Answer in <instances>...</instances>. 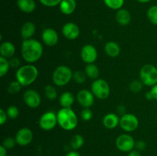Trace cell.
Instances as JSON below:
<instances>
[{
    "instance_id": "bcb514c9",
    "label": "cell",
    "mask_w": 157,
    "mask_h": 156,
    "mask_svg": "<svg viewBox=\"0 0 157 156\" xmlns=\"http://www.w3.org/2000/svg\"><path fill=\"white\" fill-rule=\"evenodd\" d=\"M137 2H139L140 3H148L150 2H151L152 0H136Z\"/></svg>"
},
{
    "instance_id": "c3c4849f",
    "label": "cell",
    "mask_w": 157,
    "mask_h": 156,
    "mask_svg": "<svg viewBox=\"0 0 157 156\" xmlns=\"http://www.w3.org/2000/svg\"><path fill=\"white\" fill-rule=\"evenodd\" d=\"M10 156H15V155H10Z\"/></svg>"
},
{
    "instance_id": "5b68a950",
    "label": "cell",
    "mask_w": 157,
    "mask_h": 156,
    "mask_svg": "<svg viewBox=\"0 0 157 156\" xmlns=\"http://www.w3.org/2000/svg\"><path fill=\"white\" fill-rule=\"evenodd\" d=\"M140 79L144 85L153 87L157 84V67L153 64H147L140 70Z\"/></svg>"
},
{
    "instance_id": "7402d4cb",
    "label": "cell",
    "mask_w": 157,
    "mask_h": 156,
    "mask_svg": "<svg viewBox=\"0 0 157 156\" xmlns=\"http://www.w3.org/2000/svg\"><path fill=\"white\" fill-rule=\"evenodd\" d=\"M104 51L110 58H116L121 53V47L117 42L110 41L106 43L104 45Z\"/></svg>"
},
{
    "instance_id": "ba28073f",
    "label": "cell",
    "mask_w": 157,
    "mask_h": 156,
    "mask_svg": "<svg viewBox=\"0 0 157 156\" xmlns=\"http://www.w3.org/2000/svg\"><path fill=\"white\" fill-rule=\"evenodd\" d=\"M117 148L118 150L123 152H130V151L134 149L136 142L135 139L130 134H121L116 139Z\"/></svg>"
},
{
    "instance_id": "8fae6325",
    "label": "cell",
    "mask_w": 157,
    "mask_h": 156,
    "mask_svg": "<svg viewBox=\"0 0 157 156\" xmlns=\"http://www.w3.org/2000/svg\"><path fill=\"white\" fill-rule=\"evenodd\" d=\"M80 55H81V58L83 62L85 64H94L98 57V50L92 44H85L81 47Z\"/></svg>"
},
{
    "instance_id": "f1b7e54d",
    "label": "cell",
    "mask_w": 157,
    "mask_h": 156,
    "mask_svg": "<svg viewBox=\"0 0 157 156\" xmlns=\"http://www.w3.org/2000/svg\"><path fill=\"white\" fill-rule=\"evenodd\" d=\"M10 69L9 59L0 56V76L3 77L6 76Z\"/></svg>"
},
{
    "instance_id": "30bf717a",
    "label": "cell",
    "mask_w": 157,
    "mask_h": 156,
    "mask_svg": "<svg viewBox=\"0 0 157 156\" xmlns=\"http://www.w3.org/2000/svg\"><path fill=\"white\" fill-rule=\"evenodd\" d=\"M23 101L29 108L36 109L41 105V95L36 90L33 89H29L23 93Z\"/></svg>"
},
{
    "instance_id": "5bb4252c",
    "label": "cell",
    "mask_w": 157,
    "mask_h": 156,
    "mask_svg": "<svg viewBox=\"0 0 157 156\" xmlns=\"http://www.w3.org/2000/svg\"><path fill=\"white\" fill-rule=\"evenodd\" d=\"M41 40L45 45L48 47H54L58 44L59 36L55 29L52 28H47L41 33Z\"/></svg>"
},
{
    "instance_id": "d6986e66",
    "label": "cell",
    "mask_w": 157,
    "mask_h": 156,
    "mask_svg": "<svg viewBox=\"0 0 157 156\" xmlns=\"http://www.w3.org/2000/svg\"><path fill=\"white\" fill-rule=\"evenodd\" d=\"M116 21L122 26L128 25L131 21V14L127 9H121L116 13Z\"/></svg>"
},
{
    "instance_id": "ffe728a7",
    "label": "cell",
    "mask_w": 157,
    "mask_h": 156,
    "mask_svg": "<svg viewBox=\"0 0 157 156\" xmlns=\"http://www.w3.org/2000/svg\"><path fill=\"white\" fill-rule=\"evenodd\" d=\"M77 7L76 0H62L59 5L60 11L62 14L66 15L74 13Z\"/></svg>"
},
{
    "instance_id": "52a82bcc",
    "label": "cell",
    "mask_w": 157,
    "mask_h": 156,
    "mask_svg": "<svg viewBox=\"0 0 157 156\" xmlns=\"http://www.w3.org/2000/svg\"><path fill=\"white\" fill-rule=\"evenodd\" d=\"M57 124H58L57 113H54L53 111H48L43 113L38 121L39 127L44 131H51L55 128Z\"/></svg>"
},
{
    "instance_id": "1f68e13d",
    "label": "cell",
    "mask_w": 157,
    "mask_h": 156,
    "mask_svg": "<svg viewBox=\"0 0 157 156\" xmlns=\"http://www.w3.org/2000/svg\"><path fill=\"white\" fill-rule=\"evenodd\" d=\"M143 87H144V84L141 82V80H134L131 81L129 85V88H130V91L133 93H139L142 90Z\"/></svg>"
},
{
    "instance_id": "836d02e7",
    "label": "cell",
    "mask_w": 157,
    "mask_h": 156,
    "mask_svg": "<svg viewBox=\"0 0 157 156\" xmlns=\"http://www.w3.org/2000/svg\"><path fill=\"white\" fill-rule=\"evenodd\" d=\"M93 117V112L90 108H84L81 113V118L83 121L88 122Z\"/></svg>"
},
{
    "instance_id": "f35d334b",
    "label": "cell",
    "mask_w": 157,
    "mask_h": 156,
    "mask_svg": "<svg viewBox=\"0 0 157 156\" xmlns=\"http://www.w3.org/2000/svg\"><path fill=\"white\" fill-rule=\"evenodd\" d=\"M135 148L136 150L141 151L145 150V148H147V143L146 142H144V140H139L137 142H136V145H135Z\"/></svg>"
},
{
    "instance_id": "4316f807",
    "label": "cell",
    "mask_w": 157,
    "mask_h": 156,
    "mask_svg": "<svg viewBox=\"0 0 157 156\" xmlns=\"http://www.w3.org/2000/svg\"><path fill=\"white\" fill-rule=\"evenodd\" d=\"M104 2L109 9L117 11L123 8L124 0H104Z\"/></svg>"
},
{
    "instance_id": "ee69618b",
    "label": "cell",
    "mask_w": 157,
    "mask_h": 156,
    "mask_svg": "<svg viewBox=\"0 0 157 156\" xmlns=\"http://www.w3.org/2000/svg\"><path fill=\"white\" fill-rule=\"evenodd\" d=\"M65 156H81L80 154V153L78 151H75V150H72V151H69L68 153L65 154Z\"/></svg>"
},
{
    "instance_id": "44dd1931",
    "label": "cell",
    "mask_w": 157,
    "mask_h": 156,
    "mask_svg": "<svg viewBox=\"0 0 157 156\" xmlns=\"http://www.w3.org/2000/svg\"><path fill=\"white\" fill-rule=\"evenodd\" d=\"M17 6L24 13H32L36 9L35 0H17Z\"/></svg>"
},
{
    "instance_id": "7bdbcfd3",
    "label": "cell",
    "mask_w": 157,
    "mask_h": 156,
    "mask_svg": "<svg viewBox=\"0 0 157 156\" xmlns=\"http://www.w3.org/2000/svg\"><path fill=\"white\" fill-rule=\"evenodd\" d=\"M7 150L2 145H0V156H7Z\"/></svg>"
},
{
    "instance_id": "7a4b0ae2",
    "label": "cell",
    "mask_w": 157,
    "mask_h": 156,
    "mask_svg": "<svg viewBox=\"0 0 157 156\" xmlns=\"http://www.w3.org/2000/svg\"><path fill=\"white\" fill-rule=\"evenodd\" d=\"M58 125L66 131H72L78 124V118L76 113L71 108H61L57 113Z\"/></svg>"
},
{
    "instance_id": "ac0fdd59",
    "label": "cell",
    "mask_w": 157,
    "mask_h": 156,
    "mask_svg": "<svg viewBox=\"0 0 157 156\" xmlns=\"http://www.w3.org/2000/svg\"><path fill=\"white\" fill-rule=\"evenodd\" d=\"M36 32V25L32 21H26L22 24L21 28V37L23 40L32 38Z\"/></svg>"
},
{
    "instance_id": "2e32d148",
    "label": "cell",
    "mask_w": 157,
    "mask_h": 156,
    "mask_svg": "<svg viewBox=\"0 0 157 156\" xmlns=\"http://www.w3.org/2000/svg\"><path fill=\"white\" fill-rule=\"evenodd\" d=\"M121 118L119 115L115 113H109L104 116L102 120L103 125L107 129H114L120 125Z\"/></svg>"
},
{
    "instance_id": "83f0119b",
    "label": "cell",
    "mask_w": 157,
    "mask_h": 156,
    "mask_svg": "<svg viewBox=\"0 0 157 156\" xmlns=\"http://www.w3.org/2000/svg\"><path fill=\"white\" fill-rule=\"evenodd\" d=\"M87 75L85 72L82 70H76L73 73V80L76 84H83L87 80Z\"/></svg>"
},
{
    "instance_id": "d6a6232c",
    "label": "cell",
    "mask_w": 157,
    "mask_h": 156,
    "mask_svg": "<svg viewBox=\"0 0 157 156\" xmlns=\"http://www.w3.org/2000/svg\"><path fill=\"white\" fill-rule=\"evenodd\" d=\"M6 113H7L8 117L11 119H15L19 115V110L18 107L15 105H11L6 110Z\"/></svg>"
},
{
    "instance_id": "603a6c76",
    "label": "cell",
    "mask_w": 157,
    "mask_h": 156,
    "mask_svg": "<svg viewBox=\"0 0 157 156\" xmlns=\"http://www.w3.org/2000/svg\"><path fill=\"white\" fill-rule=\"evenodd\" d=\"M75 100V96L71 92H64L59 97V103L61 108H71Z\"/></svg>"
},
{
    "instance_id": "277c9868",
    "label": "cell",
    "mask_w": 157,
    "mask_h": 156,
    "mask_svg": "<svg viewBox=\"0 0 157 156\" xmlns=\"http://www.w3.org/2000/svg\"><path fill=\"white\" fill-rule=\"evenodd\" d=\"M71 69L66 65H60L55 68L52 73V81L58 87H64L70 83L73 78Z\"/></svg>"
},
{
    "instance_id": "9a60e30c",
    "label": "cell",
    "mask_w": 157,
    "mask_h": 156,
    "mask_svg": "<svg viewBox=\"0 0 157 156\" xmlns=\"http://www.w3.org/2000/svg\"><path fill=\"white\" fill-rule=\"evenodd\" d=\"M62 35L66 39L75 40L79 37L81 34L79 26L74 22H67L63 25Z\"/></svg>"
},
{
    "instance_id": "4fadbf2b",
    "label": "cell",
    "mask_w": 157,
    "mask_h": 156,
    "mask_svg": "<svg viewBox=\"0 0 157 156\" xmlns=\"http://www.w3.org/2000/svg\"><path fill=\"white\" fill-rule=\"evenodd\" d=\"M94 98L91 90L86 89L80 90L76 96L77 101L83 108H90L94 103Z\"/></svg>"
},
{
    "instance_id": "7dc6e473",
    "label": "cell",
    "mask_w": 157,
    "mask_h": 156,
    "mask_svg": "<svg viewBox=\"0 0 157 156\" xmlns=\"http://www.w3.org/2000/svg\"><path fill=\"white\" fill-rule=\"evenodd\" d=\"M156 122H157V117H156Z\"/></svg>"
},
{
    "instance_id": "f546056e",
    "label": "cell",
    "mask_w": 157,
    "mask_h": 156,
    "mask_svg": "<svg viewBox=\"0 0 157 156\" xmlns=\"http://www.w3.org/2000/svg\"><path fill=\"white\" fill-rule=\"evenodd\" d=\"M147 18L150 23L157 26V6H153L147 11Z\"/></svg>"
},
{
    "instance_id": "9c48e42d",
    "label": "cell",
    "mask_w": 157,
    "mask_h": 156,
    "mask_svg": "<svg viewBox=\"0 0 157 156\" xmlns=\"http://www.w3.org/2000/svg\"><path fill=\"white\" fill-rule=\"evenodd\" d=\"M120 126L126 132H132L139 126V119L133 113H126L121 117Z\"/></svg>"
},
{
    "instance_id": "3957f363",
    "label": "cell",
    "mask_w": 157,
    "mask_h": 156,
    "mask_svg": "<svg viewBox=\"0 0 157 156\" xmlns=\"http://www.w3.org/2000/svg\"><path fill=\"white\" fill-rule=\"evenodd\" d=\"M38 76V70L35 65L28 64L17 69L15 79L22 87H29L35 82Z\"/></svg>"
},
{
    "instance_id": "f6af8a7d",
    "label": "cell",
    "mask_w": 157,
    "mask_h": 156,
    "mask_svg": "<svg viewBox=\"0 0 157 156\" xmlns=\"http://www.w3.org/2000/svg\"><path fill=\"white\" fill-rule=\"evenodd\" d=\"M145 97H146V99H148V100H152V99H153V95H152L151 92H150V91H149V92H147V93H146Z\"/></svg>"
},
{
    "instance_id": "e575fe53",
    "label": "cell",
    "mask_w": 157,
    "mask_h": 156,
    "mask_svg": "<svg viewBox=\"0 0 157 156\" xmlns=\"http://www.w3.org/2000/svg\"><path fill=\"white\" fill-rule=\"evenodd\" d=\"M16 144V140L13 137L6 138L2 142V145L5 148H7V149H12V148H13L15 146Z\"/></svg>"
},
{
    "instance_id": "7c38bea8",
    "label": "cell",
    "mask_w": 157,
    "mask_h": 156,
    "mask_svg": "<svg viewBox=\"0 0 157 156\" xmlns=\"http://www.w3.org/2000/svg\"><path fill=\"white\" fill-rule=\"evenodd\" d=\"M33 132L28 127H23L18 130L15 136L17 145L20 146H27L33 140Z\"/></svg>"
},
{
    "instance_id": "484cf974",
    "label": "cell",
    "mask_w": 157,
    "mask_h": 156,
    "mask_svg": "<svg viewBox=\"0 0 157 156\" xmlns=\"http://www.w3.org/2000/svg\"><path fill=\"white\" fill-rule=\"evenodd\" d=\"M44 95H45V97L49 100H54V99H56L57 96H58V93H57V90L55 86L52 85V84L45 86Z\"/></svg>"
},
{
    "instance_id": "e0dca14e",
    "label": "cell",
    "mask_w": 157,
    "mask_h": 156,
    "mask_svg": "<svg viewBox=\"0 0 157 156\" xmlns=\"http://www.w3.org/2000/svg\"><path fill=\"white\" fill-rule=\"evenodd\" d=\"M15 54V47L11 41H6L2 42L0 45V54L1 57L10 59L13 58Z\"/></svg>"
},
{
    "instance_id": "b9f144b4",
    "label": "cell",
    "mask_w": 157,
    "mask_h": 156,
    "mask_svg": "<svg viewBox=\"0 0 157 156\" xmlns=\"http://www.w3.org/2000/svg\"><path fill=\"white\" fill-rule=\"evenodd\" d=\"M127 156H142L140 151H138L136 149H133L132 151H130V152H128Z\"/></svg>"
},
{
    "instance_id": "8992f818",
    "label": "cell",
    "mask_w": 157,
    "mask_h": 156,
    "mask_svg": "<svg viewBox=\"0 0 157 156\" xmlns=\"http://www.w3.org/2000/svg\"><path fill=\"white\" fill-rule=\"evenodd\" d=\"M90 90L95 97L101 100L107 99L110 94V87L109 84L105 80L101 78L93 81L90 86Z\"/></svg>"
},
{
    "instance_id": "ab89813d",
    "label": "cell",
    "mask_w": 157,
    "mask_h": 156,
    "mask_svg": "<svg viewBox=\"0 0 157 156\" xmlns=\"http://www.w3.org/2000/svg\"><path fill=\"white\" fill-rule=\"evenodd\" d=\"M117 113L118 115H121V116L125 115L127 113V109H126L125 106L124 105H120L117 107Z\"/></svg>"
},
{
    "instance_id": "4dcf8cb0",
    "label": "cell",
    "mask_w": 157,
    "mask_h": 156,
    "mask_svg": "<svg viewBox=\"0 0 157 156\" xmlns=\"http://www.w3.org/2000/svg\"><path fill=\"white\" fill-rule=\"evenodd\" d=\"M22 87H23L21 85V84L17 80L12 81L8 86V92L11 94H15V93L21 91Z\"/></svg>"
},
{
    "instance_id": "8d00e7d4",
    "label": "cell",
    "mask_w": 157,
    "mask_h": 156,
    "mask_svg": "<svg viewBox=\"0 0 157 156\" xmlns=\"http://www.w3.org/2000/svg\"><path fill=\"white\" fill-rule=\"evenodd\" d=\"M9 62L10 67H12V68L18 69L21 67V61H20L19 58H16V57H13V58L9 59Z\"/></svg>"
},
{
    "instance_id": "cb8c5ba5",
    "label": "cell",
    "mask_w": 157,
    "mask_h": 156,
    "mask_svg": "<svg viewBox=\"0 0 157 156\" xmlns=\"http://www.w3.org/2000/svg\"><path fill=\"white\" fill-rule=\"evenodd\" d=\"M84 72H85L87 77L90 78V79L91 80H94L98 79V77H99V68H98V66L94 64H87L85 68H84Z\"/></svg>"
},
{
    "instance_id": "d590c367",
    "label": "cell",
    "mask_w": 157,
    "mask_h": 156,
    "mask_svg": "<svg viewBox=\"0 0 157 156\" xmlns=\"http://www.w3.org/2000/svg\"><path fill=\"white\" fill-rule=\"evenodd\" d=\"M62 0H39L41 5L46 7L52 8L55 6H59L60 3L61 2Z\"/></svg>"
},
{
    "instance_id": "6da1fadb",
    "label": "cell",
    "mask_w": 157,
    "mask_h": 156,
    "mask_svg": "<svg viewBox=\"0 0 157 156\" xmlns=\"http://www.w3.org/2000/svg\"><path fill=\"white\" fill-rule=\"evenodd\" d=\"M44 47L39 41L34 38L23 40L21 47V54L23 60L28 64H34L41 59Z\"/></svg>"
},
{
    "instance_id": "60d3db41",
    "label": "cell",
    "mask_w": 157,
    "mask_h": 156,
    "mask_svg": "<svg viewBox=\"0 0 157 156\" xmlns=\"http://www.w3.org/2000/svg\"><path fill=\"white\" fill-rule=\"evenodd\" d=\"M150 91L151 92L152 95H153V99H155V100H157V84L154 85L153 87H152L151 90H150Z\"/></svg>"
},
{
    "instance_id": "74e56055",
    "label": "cell",
    "mask_w": 157,
    "mask_h": 156,
    "mask_svg": "<svg viewBox=\"0 0 157 156\" xmlns=\"http://www.w3.org/2000/svg\"><path fill=\"white\" fill-rule=\"evenodd\" d=\"M8 115L6 111H5L3 109H0V125H3L8 119Z\"/></svg>"
},
{
    "instance_id": "d4e9b609",
    "label": "cell",
    "mask_w": 157,
    "mask_h": 156,
    "mask_svg": "<svg viewBox=\"0 0 157 156\" xmlns=\"http://www.w3.org/2000/svg\"><path fill=\"white\" fill-rule=\"evenodd\" d=\"M84 145V139L81 135L76 134L71 139L70 145L71 148L75 151H78V149L81 148L83 145Z\"/></svg>"
}]
</instances>
